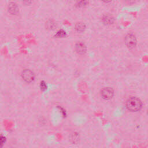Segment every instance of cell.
I'll return each mask as SVG.
<instances>
[{"label":"cell","mask_w":148,"mask_h":148,"mask_svg":"<svg viewBox=\"0 0 148 148\" xmlns=\"http://www.w3.org/2000/svg\"><path fill=\"white\" fill-rule=\"evenodd\" d=\"M142 102L137 97H131L129 98L126 102V107L130 111L137 112L142 108Z\"/></svg>","instance_id":"obj_1"},{"label":"cell","mask_w":148,"mask_h":148,"mask_svg":"<svg viewBox=\"0 0 148 148\" xmlns=\"http://www.w3.org/2000/svg\"><path fill=\"white\" fill-rule=\"evenodd\" d=\"M22 77L26 82L31 83L35 79V75L31 70H24L22 73Z\"/></svg>","instance_id":"obj_2"},{"label":"cell","mask_w":148,"mask_h":148,"mask_svg":"<svg viewBox=\"0 0 148 148\" xmlns=\"http://www.w3.org/2000/svg\"><path fill=\"white\" fill-rule=\"evenodd\" d=\"M113 95H114V92L111 88H105L101 91V96L104 100H111L113 97Z\"/></svg>","instance_id":"obj_3"},{"label":"cell","mask_w":148,"mask_h":148,"mask_svg":"<svg viewBox=\"0 0 148 148\" xmlns=\"http://www.w3.org/2000/svg\"><path fill=\"white\" fill-rule=\"evenodd\" d=\"M125 43L129 48H133L136 45V38L133 34H128L125 38Z\"/></svg>","instance_id":"obj_4"},{"label":"cell","mask_w":148,"mask_h":148,"mask_svg":"<svg viewBox=\"0 0 148 148\" xmlns=\"http://www.w3.org/2000/svg\"><path fill=\"white\" fill-rule=\"evenodd\" d=\"M75 50L78 54H84L86 51V46L84 43L79 42L75 45Z\"/></svg>","instance_id":"obj_5"},{"label":"cell","mask_w":148,"mask_h":148,"mask_svg":"<svg viewBox=\"0 0 148 148\" xmlns=\"http://www.w3.org/2000/svg\"><path fill=\"white\" fill-rule=\"evenodd\" d=\"M8 11L12 15H15L18 12V7L17 5L14 3H10L8 5Z\"/></svg>","instance_id":"obj_6"},{"label":"cell","mask_w":148,"mask_h":148,"mask_svg":"<svg viewBox=\"0 0 148 148\" xmlns=\"http://www.w3.org/2000/svg\"><path fill=\"white\" fill-rule=\"evenodd\" d=\"M85 28H86L85 24L83 23H82V22H79V23H77L75 25V30H76V31L78 32L84 31V30H85Z\"/></svg>","instance_id":"obj_7"},{"label":"cell","mask_w":148,"mask_h":148,"mask_svg":"<svg viewBox=\"0 0 148 148\" xmlns=\"http://www.w3.org/2000/svg\"><path fill=\"white\" fill-rule=\"evenodd\" d=\"M103 21H104L105 23L107 24H111L113 23V18L110 16H105L103 17Z\"/></svg>","instance_id":"obj_8"},{"label":"cell","mask_w":148,"mask_h":148,"mask_svg":"<svg viewBox=\"0 0 148 148\" xmlns=\"http://www.w3.org/2000/svg\"><path fill=\"white\" fill-rule=\"evenodd\" d=\"M66 35V32L63 30H60L57 32L55 36L56 38H63Z\"/></svg>","instance_id":"obj_9"},{"label":"cell","mask_w":148,"mask_h":148,"mask_svg":"<svg viewBox=\"0 0 148 148\" xmlns=\"http://www.w3.org/2000/svg\"><path fill=\"white\" fill-rule=\"evenodd\" d=\"M40 87L42 90H45L46 89H47V86H46V83L44 82V81H42V82H40Z\"/></svg>","instance_id":"obj_10"},{"label":"cell","mask_w":148,"mask_h":148,"mask_svg":"<svg viewBox=\"0 0 148 148\" xmlns=\"http://www.w3.org/2000/svg\"><path fill=\"white\" fill-rule=\"evenodd\" d=\"M48 28H50V29H51V28H53L54 26V23H53L52 22H50L49 23H48Z\"/></svg>","instance_id":"obj_11"},{"label":"cell","mask_w":148,"mask_h":148,"mask_svg":"<svg viewBox=\"0 0 148 148\" xmlns=\"http://www.w3.org/2000/svg\"><path fill=\"white\" fill-rule=\"evenodd\" d=\"M5 137L1 136V144L2 146H3V145L5 143Z\"/></svg>","instance_id":"obj_12"}]
</instances>
